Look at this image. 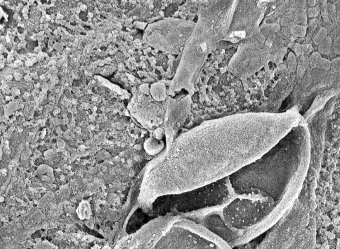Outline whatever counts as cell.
<instances>
[{"mask_svg":"<svg viewBox=\"0 0 340 249\" xmlns=\"http://www.w3.org/2000/svg\"><path fill=\"white\" fill-rule=\"evenodd\" d=\"M298 122L292 112L242 114L203 122L174 141L148 173L145 188L157 198L228 177L260 158Z\"/></svg>","mask_w":340,"mask_h":249,"instance_id":"6da1fadb","label":"cell"},{"mask_svg":"<svg viewBox=\"0 0 340 249\" xmlns=\"http://www.w3.org/2000/svg\"><path fill=\"white\" fill-rule=\"evenodd\" d=\"M310 150L309 133L302 117L260 158L228 177L233 196L262 200L284 215L301 190Z\"/></svg>","mask_w":340,"mask_h":249,"instance_id":"7a4b0ae2","label":"cell"},{"mask_svg":"<svg viewBox=\"0 0 340 249\" xmlns=\"http://www.w3.org/2000/svg\"><path fill=\"white\" fill-rule=\"evenodd\" d=\"M317 211L314 204L298 197L255 249H315Z\"/></svg>","mask_w":340,"mask_h":249,"instance_id":"3957f363","label":"cell"},{"mask_svg":"<svg viewBox=\"0 0 340 249\" xmlns=\"http://www.w3.org/2000/svg\"><path fill=\"white\" fill-rule=\"evenodd\" d=\"M233 196L228 177L190 190L156 198L154 214L158 216L180 214L194 221L202 215L220 209Z\"/></svg>","mask_w":340,"mask_h":249,"instance_id":"277c9868","label":"cell"},{"mask_svg":"<svg viewBox=\"0 0 340 249\" xmlns=\"http://www.w3.org/2000/svg\"><path fill=\"white\" fill-rule=\"evenodd\" d=\"M144 147L148 154L151 155H155L158 154L163 149L164 142L162 140L155 139L153 137H149L145 141Z\"/></svg>","mask_w":340,"mask_h":249,"instance_id":"5b68a950","label":"cell"},{"mask_svg":"<svg viewBox=\"0 0 340 249\" xmlns=\"http://www.w3.org/2000/svg\"><path fill=\"white\" fill-rule=\"evenodd\" d=\"M332 41L330 37H326L324 40L319 45L318 50L321 55H328L331 54L332 49Z\"/></svg>","mask_w":340,"mask_h":249,"instance_id":"8992f818","label":"cell"},{"mask_svg":"<svg viewBox=\"0 0 340 249\" xmlns=\"http://www.w3.org/2000/svg\"><path fill=\"white\" fill-rule=\"evenodd\" d=\"M294 22L296 25L305 26L307 24V15L303 9H298L294 16Z\"/></svg>","mask_w":340,"mask_h":249,"instance_id":"52a82bcc","label":"cell"},{"mask_svg":"<svg viewBox=\"0 0 340 249\" xmlns=\"http://www.w3.org/2000/svg\"><path fill=\"white\" fill-rule=\"evenodd\" d=\"M291 33L296 37H302L305 36L307 32V28L305 26L295 25L290 29Z\"/></svg>","mask_w":340,"mask_h":249,"instance_id":"ba28073f","label":"cell"},{"mask_svg":"<svg viewBox=\"0 0 340 249\" xmlns=\"http://www.w3.org/2000/svg\"><path fill=\"white\" fill-rule=\"evenodd\" d=\"M295 14L292 12H288L284 14L281 20V25L283 27H288L292 25L294 23Z\"/></svg>","mask_w":340,"mask_h":249,"instance_id":"9c48e42d","label":"cell"},{"mask_svg":"<svg viewBox=\"0 0 340 249\" xmlns=\"http://www.w3.org/2000/svg\"><path fill=\"white\" fill-rule=\"evenodd\" d=\"M288 68L292 72L296 71L297 67V62L296 56L293 53H290L287 57Z\"/></svg>","mask_w":340,"mask_h":249,"instance_id":"30bf717a","label":"cell"},{"mask_svg":"<svg viewBox=\"0 0 340 249\" xmlns=\"http://www.w3.org/2000/svg\"><path fill=\"white\" fill-rule=\"evenodd\" d=\"M327 32L326 29L324 27L321 28L313 39L315 44L319 46L327 37Z\"/></svg>","mask_w":340,"mask_h":249,"instance_id":"8fae6325","label":"cell"},{"mask_svg":"<svg viewBox=\"0 0 340 249\" xmlns=\"http://www.w3.org/2000/svg\"><path fill=\"white\" fill-rule=\"evenodd\" d=\"M287 51V49L286 48H283L279 49L276 53L274 55V62L276 65H279L282 62L283 60L284 56L285 55Z\"/></svg>","mask_w":340,"mask_h":249,"instance_id":"7c38bea8","label":"cell"},{"mask_svg":"<svg viewBox=\"0 0 340 249\" xmlns=\"http://www.w3.org/2000/svg\"><path fill=\"white\" fill-rule=\"evenodd\" d=\"M322 58L320 53L316 51L313 53L310 58V66L312 69L317 68L318 62Z\"/></svg>","mask_w":340,"mask_h":249,"instance_id":"4fadbf2b","label":"cell"},{"mask_svg":"<svg viewBox=\"0 0 340 249\" xmlns=\"http://www.w3.org/2000/svg\"><path fill=\"white\" fill-rule=\"evenodd\" d=\"M313 80V78L312 77L311 74H307L303 77L301 83H300V88L303 90H304L305 89L309 86V85L311 84Z\"/></svg>","mask_w":340,"mask_h":249,"instance_id":"5bb4252c","label":"cell"},{"mask_svg":"<svg viewBox=\"0 0 340 249\" xmlns=\"http://www.w3.org/2000/svg\"><path fill=\"white\" fill-rule=\"evenodd\" d=\"M326 74V70L319 69V68H316L313 69V70L312 71L311 75L312 78L314 79H319L323 78V77L325 76Z\"/></svg>","mask_w":340,"mask_h":249,"instance_id":"9a60e30c","label":"cell"},{"mask_svg":"<svg viewBox=\"0 0 340 249\" xmlns=\"http://www.w3.org/2000/svg\"><path fill=\"white\" fill-rule=\"evenodd\" d=\"M330 65H331V61L327 59H326V58H322L319 62H318V65L317 66V68L327 71L330 69Z\"/></svg>","mask_w":340,"mask_h":249,"instance_id":"2e32d148","label":"cell"},{"mask_svg":"<svg viewBox=\"0 0 340 249\" xmlns=\"http://www.w3.org/2000/svg\"><path fill=\"white\" fill-rule=\"evenodd\" d=\"M289 46L297 56H302L303 45L297 43H291L289 44Z\"/></svg>","mask_w":340,"mask_h":249,"instance_id":"e0dca14e","label":"cell"},{"mask_svg":"<svg viewBox=\"0 0 340 249\" xmlns=\"http://www.w3.org/2000/svg\"><path fill=\"white\" fill-rule=\"evenodd\" d=\"M330 68L334 72H338L340 70V58H335L331 61Z\"/></svg>","mask_w":340,"mask_h":249,"instance_id":"ac0fdd59","label":"cell"},{"mask_svg":"<svg viewBox=\"0 0 340 249\" xmlns=\"http://www.w3.org/2000/svg\"><path fill=\"white\" fill-rule=\"evenodd\" d=\"M296 71L298 82L300 84V83H301V81L303 78V77L304 76V69L303 68L302 66L300 65H298Z\"/></svg>","mask_w":340,"mask_h":249,"instance_id":"d6986e66","label":"cell"},{"mask_svg":"<svg viewBox=\"0 0 340 249\" xmlns=\"http://www.w3.org/2000/svg\"><path fill=\"white\" fill-rule=\"evenodd\" d=\"M318 24V20L317 18H312L308 22V29L310 31L313 32L316 29Z\"/></svg>","mask_w":340,"mask_h":249,"instance_id":"ffe728a7","label":"cell"},{"mask_svg":"<svg viewBox=\"0 0 340 249\" xmlns=\"http://www.w3.org/2000/svg\"><path fill=\"white\" fill-rule=\"evenodd\" d=\"M307 13V17L310 18H315L318 15V10L315 7H310L308 9Z\"/></svg>","mask_w":340,"mask_h":249,"instance_id":"44dd1931","label":"cell"},{"mask_svg":"<svg viewBox=\"0 0 340 249\" xmlns=\"http://www.w3.org/2000/svg\"><path fill=\"white\" fill-rule=\"evenodd\" d=\"M332 48L334 53L337 54L340 53V37H337L334 40L333 44H332Z\"/></svg>","mask_w":340,"mask_h":249,"instance_id":"7402d4cb","label":"cell"},{"mask_svg":"<svg viewBox=\"0 0 340 249\" xmlns=\"http://www.w3.org/2000/svg\"><path fill=\"white\" fill-rule=\"evenodd\" d=\"M313 50L312 46L310 44L303 45V55L309 54L311 53Z\"/></svg>","mask_w":340,"mask_h":249,"instance_id":"603a6c76","label":"cell"},{"mask_svg":"<svg viewBox=\"0 0 340 249\" xmlns=\"http://www.w3.org/2000/svg\"><path fill=\"white\" fill-rule=\"evenodd\" d=\"M316 1L315 0H308L307 1V4L310 7H314L316 5Z\"/></svg>","mask_w":340,"mask_h":249,"instance_id":"cb8c5ba5","label":"cell"},{"mask_svg":"<svg viewBox=\"0 0 340 249\" xmlns=\"http://www.w3.org/2000/svg\"><path fill=\"white\" fill-rule=\"evenodd\" d=\"M235 34L236 36H240V37H243L245 36V34L244 32L240 31V32H235Z\"/></svg>","mask_w":340,"mask_h":249,"instance_id":"d4e9b609","label":"cell"},{"mask_svg":"<svg viewBox=\"0 0 340 249\" xmlns=\"http://www.w3.org/2000/svg\"><path fill=\"white\" fill-rule=\"evenodd\" d=\"M201 49H202V51H206L207 49V46L206 43H204L201 44Z\"/></svg>","mask_w":340,"mask_h":249,"instance_id":"484cf974","label":"cell"},{"mask_svg":"<svg viewBox=\"0 0 340 249\" xmlns=\"http://www.w3.org/2000/svg\"><path fill=\"white\" fill-rule=\"evenodd\" d=\"M14 76H15V77L16 80H20V77H21V75H20V74L19 73H15V74H14Z\"/></svg>","mask_w":340,"mask_h":249,"instance_id":"4316f807","label":"cell"},{"mask_svg":"<svg viewBox=\"0 0 340 249\" xmlns=\"http://www.w3.org/2000/svg\"><path fill=\"white\" fill-rule=\"evenodd\" d=\"M32 64H33V62L32 61V60H27V61H26V65H27V66H32Z\"/></svg>","mask_w":340,"mask_h":249,"instance_id":"83f0119b","label":"cell"},{"mask_svg":"<svg viewBox=\"0 0 340 249\" xmlns=\"http://www.w3.org/2000/svg\"><path fill=\"white\" fill-rule=\"evenodd\" d=\"M22 64V62H21V61H19V60H17V61H15V66H19V65H21Z\"/></svg>","mask_w":340,"mask_h":249,"instance_id":"f1b7e54d","label":"cell"},{"mask_svg":"<svg viewBox=\"0 0 340 249\" xmlns=\"http://www.w3.org/2000/svg\"><path fill=\"white\" fill-rule=\"evenodd\" d=\"M25 79L26 80H27H27H31V78H30V77L29 76V75H26V76L25 77Z\"/></svg>","mask_w":340,"mask_h":249,"instance_id":"f546056e","label":"cell"},{"mask_svg":"<svg viewBox=\"0 0 340 249\" xmlns=\"http://www.w3.org/2000/svg\"><path fill=\"white\" fill-rule=\"evenodd\" d=\"M63 18V15H61L60 14H58V19H62Z\"/></svg>","mask_w":340,"mask_h":249,"instance_id":"4dcf8cb0","label":"cell"},{"mask_svg":"<svg viewBox=\"0 0 340 249\" xmlns=\"http://www.w3.org/2000/svg\"><path fill=\"white\" fill-rule=\"evenodd\" d=\"M12 78H13V77L12 76H11V75H9V76H8L7 77V79L11 80L12 79Z\"/></svg>","mask_w":340,"mask_h":249,"instance_id":"1f68e13d","label":"cell"},{"mask_svg":"<svg viewBox=\"0 0 340 249\" xmlns=\"http://www.w3.org/2000/svg\"><path fill=\"white\" fill-rule=\"evenodd\" d=\"M6 40H7V41H8V42H10V38H9V37L8 36H6Z\"/></svg>","mask_w":340,"mask_h":249,"instance_id":"d6a6232c","label":"cell"},{"mask_svg":"<svg viewBox=\"0 0 340 249\" xmlns=\"http://www.w3.org/2000/svg\"><path fill=\"white\" fill-rule=\"evenodd\" d=\"M15 93H16V94H20V91L19 90H16Z\"/></svg>","mask_w":340,"mask_h":249,"instance_id":"836d02e7","label":"cell"},{"mask_svg":"<svg viewBox=\"0 0 340 249\" xmlns=\"http://www.w3.org/2000/svg\"><path fill=\"white\" fill-rule=\"evenodd\" d=\"M40 78H41V79H44V75H41V76H40Z\"/></svg>","mask_w":340,"mask_h":249,"instance_id":"e575fe53","label":"cell"},{"mask_svg":"<svg viewBox=\"0 0 340 249\" xmlns=\"http://www.w3.org/2000/svg\"><path fill=\"white\" fill-rule=\"evenodd\" d=\"M6 100H9L10 99V97L9 96H6Z\"/></svg>","mask_w":340,"mask_h":249,"instance_id":"d590c367","label":"cell"}]
</instances>
